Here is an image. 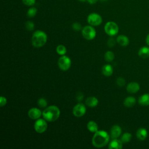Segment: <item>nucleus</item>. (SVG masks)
I'll use <instances>...</instances> for the list:
<instances>
[{
  "instance_id": "f257e3e1",
  "label": "nucleus",
  "mask_w": 149,
  "mask_h": 149,
  "mask_svg": "<svg viewBox=\"0 0 149 149\" xmlns=\"http://www.w3.org/2000/svg\"><path fill=\"white\" fill-rule=\"evenodd\" d=\"M109 140V135L104 130H98L92 138V144L97 148L105 147Z\"/></svg>"
},
{
  "instance_id": "f03ea898",
  "label": "nucleus",
  "mask_w": 149,
  "mask_h": 149,
  "mask_svg": "<svg viewBox=\"0 0 149 149\" xmlns=\"http://www.w3.org/2000/svg\"><path fill=\"white\" fill-rule=\"evenodd\" d=\"M61 114V112L58 107L51 105L46 108L42 112V116L48 122H54L56 120Z\"/></svg>"
},
{
  "instance_id": "7ed1b4c3",
  "label": "nucleus",
  "mask_w": 149,
  "mask_h": 149,
  "mask_svg": "<svg viewBox=\"0 0 149 149\" xmlns=\"http://www.w3.org/2000/svg\"><path fill=\"white\" fill-rule=\"evenodd\" d=\"M47 35L41 30L36 31L32 35L31 43L36 48H40L43 47L47 42Z\"/></svg>"
},
{
  "instance_id": "20e7f679",
  "label": "nucleus",
  "mask_w": 149,
  "mask_h": 149,
  "mask_svg": "<svg viewBox=\"0 0 149 149\" xmlns=\"http://www.w3.org/2000/svg\"><path fill=\"white\" fill-rule=\"evenodd\" d=\"M104 30L106 34L111 37H112L118 34L119 31V27L115 22L109 21L106 23L105 24Z\"/></svg>"
},
{
  "instance_id": "39448f33",
  "label": "nucleus",
  "mask_w": 149,
  "mask_h": 149,
  "mask_svg": "<svg viewBox=\"0 0 149 149\" xmlns=\"http://www.w3.org/2000/svg\"><path fill=\"white\" fill-rule=\"evenodd\" d=\"M83 37L88 40H93L96 36V31L93 26H86L81 30Z\"/></svg>"
},
{
  "instance_id": "423d86ee",
  "label": "nucleus",
  "mask_w": 149,
  "mask_h": 149,
  "mask_svg": "<svg viewBox=\"0 0 149 149\" xmlns=\"http://www.w3.org/2000/svg\"><path fill=\"white\" fill-rule=\"evenodd\" d=\"M71 63L70 58L65 55H62L58 61V65L59 69L63 71L68 70L70 68Z\"/></svg>"
},
{
  "instance_id": "0eeeda50",
  "label": "nucleus",
  "mask_w": 149,
  "mask_h": 149,
  "mask_svg": "<svg viewBox=\"0 0 149 149\" xmlns=\"http://www.w3.org/2000/svg\"><path fill=\"white\" fill-rule=\"evenodd\" d=\"M87 22L93 26H97L100 25L102 22V17L97 13H91L87 16Z\"/></svg>"
},
{
  "instance_id": "6e6552de",
  "label": "nucleus",
  "mask_w": 149,
  "mask_h": 149,
  "mask_svg": "<svg viewBox=\"0 0 149 149\" xmlns=\"http://www.w3.org/2000/svg\"><path fill=\"white\" fill-rule=\"evenodd\" d=\"M45 119L41 118L37 119L34 125L35 131L38 133H42L45 132L48 127V125Z\"/></svg>"
},
{
  "instance_id": "1a4fd4ad",
  "label": "nucleus",
  "mask_w": 149,
  "mask_h": 149,
  "mask_svg": "<svg viewBox=\"0 0 149 149\" xmlns=\"http://www.w3.org/2000/svg\"><path fill=\"white\" fill-rule=\"evenodd\" d=\"M86 112V108L85 105L82 103L77 104L76 105L74 106L72 110L73 115L77 118L83 116V115H85Z\"/></svg>"
},
{
  "instance_id": "9d476101",
  "label": "nucleus",
  "mask_w": 149,
  "mask_h": 149,
  "mask_svg": "<svg viewBox=\"0 0 149 149\" xmlns=\"http://www.w3.org/2000/svg\"><path fill=\"white\" fill-rule=\"evenodd\" d=\"M42 114V112L37 108H32L28 111V116L32 119L37 120L40 118Z\"/></svg>"
},
{
  "instance_id": "9b49d317",
  "label": "nucleus",
  "mask_w": 149,
  "mask_h": 149,
  "mask_svg": "<svg viewBox=\"0 0 149 149\" xmlns=\"http://www.w3.org/2000/svg\"><path fill=\"white\" fill-rule=\"evenodd\" d=\"M140 90V85L137 82H130L126 87V90L129 93H136Z\"/></svg>"
},
{
  "instance_id": "f8f14e48",
  "label": "nucleus",
  "mask_w": 149,
  "mask_h": 149,
  "mask_svg": "<svg viewBox=\"0 0 149 149\" xmlns=\"http://www.w3.org/2000/svg\"><path fill=\"white\" fill-rule=\"evenodd\" d=\"M122 133V129L119 125H113L111 129V136L112 139H117Z\"/></svg>"
},
{
  "instance_id": "ddd939ff",
  "label": "nucleus",
  "mask_w": 149,
  "mask_h": 149,
  "mask_svg": "<svg viewBox=\"0 0 149 149\" xmlns=\"http://www.w3.org/2000/svg\"><path fill=\"white\" fill-rule=\"evenodd\" d=\"M122 142L121 140L117 139H113V140L109 143L108 148L109 149H121L123 147Z\"/></svg>"
},
{
  "instance_id": "4468645a",
  "label": "nucleus",
  "mask_w": 149,
  "mask_h": 149,
  "mask_svg": "<svg viewBox=\"0 0 149 149\" xmlns=\"http://www.w3.org/2000/svg\"><path fill=\"white\" fill-rule=\"evenodd\" d=\"M85 102H86V104L90 108L95 107L98 104V99L94 96H91L87 98Z\"/></svg>"
},
{
  "instance_id": "2eb2a0df",
  "label": "nucleus",
  "mask_w": 149,
  "mask_h": 149,
  "mask_svg": "<svg viewBox=\"0 0 149 149\" xmlns=\"http://www.w3.org/2000/svg\"><path fill=\"white\" fill-rule=\"evenodd\" d=\"M116 42L122 47L127 46L129 43L128 37L125 35H119L116 38Z\"/></svg>"
},
{
  "instance_id": "dca6fc26",
  "label": "nucleus",
  "mask_w": 149,
  "mask_h": 149,
  "mask_svg": "<svg viewBox=\"0 0 149 149\" xmlns=\"http://www.w3.org/2000/svg\"><path fill=\"white\" fill-rule=\"evenodd\" d=\"M148 132L145 128L141 127L137 130L136 136L141 141L144 140L147 137Z\"/></svg>"
},
{
  "instance_id": "f3484780",
  "label": "nucleus",
  "mask_w": 149,
  "mask_h": 149,
  "mask_svg": "<svg viewBox=\"0 0 149 149\" xmlns=\"http://www.w3.org/2000/svg\"><path fill=\"white\" fill-rule=\"evenodd\" d=\"M102 73L105 76H110L113 73V68L109 64L104 65L102 68Z\"/></svg>"
},
{
  "instance_id": "a211bd4d",
  "label": "nucleus",
  "mask_w": 149,
  "mask_h": 149,
  "mask_svg": "<svg viewBox=\"0 0 149 149\" xmlns=\"http://www.w3.org/2000/svg\"><path fill=\"white\" fill-rule=\"evenodd\" d=\"M136 102V100L134 97H132V96H129L126 97L123 101V104L125 107H127V108H131L133 107Z\"/></svg>"
},
{
  "instance_id": "6ab92c4d",
  "label": "nucleus",
  "mask_w": 149,
  "mask_h": 149,
  "mask_svg": "<svg viewBox=\"0 0 149 149\" xmlns=\"http://www.w3.org/2000/svg\"><path fill=\"white\" fill-rule=\"evenodd\" d=\"M139 104L143 106L149 105V94H144L141 95L138 100Z\"/></svg>"
},
{
  "instance_id": "aec40b11",
  "label": "nucleus",
  "mask_w": 149,
  "mask_h": 149,
  "mask_svg": "<svg viewBox=\"0 0 149 149\" xmlns=\"http://www.w3.org/2000/svg\"><path fill=\"white\" fill-rule=\"evenodd\" d=\"M87 128L91 133H95L98 130V125L93 120H90L87 123Z\"/></svg>"
},
{
  "instance_id": "412c9836",
  "label": "nucleus",
  "mask_w": 149,
  "mask_h": 149,
  "mask_svg": "<svg viewBox=\"0 0 149 149\" xmlns=\"http://www.w3.org/2000/svg\"><path fill=\"white\" fill-rule=\"evenodd\" d=\"M139 56L142 58H147L149 57V47L144 46L139 49L138 52Z\"/></svg>"
},
{
  "instance_id": "4be33fe9",
  "label": "nucleus",
  "mask_w": 149,
  "mask_h": 149,
  "mask_svg": "<svg viewBox=\"0 0 149 149\" xmlns=\"http://www.w3.org/2000/svg\"><path fill=\"white\" fill-rule=\"evenodd\" d=\"M114 58H115V55L112 51H108L105 53L104 58L107 62H112L114 59Z\"/></svg>"
},
{
  "instance_id": "5701e85b",
  "label": "nucleus",
  "mask_w": 149,
  "mask_h": 149,
  "mask_svg": "<svg viewBox=\"0 0 149 149\" xmlns=\"http://www.w3.org/2000/svg\"><path fill=\"white\" fill-rule=\"evenodd\" d=\"M131 139H132L131 133L126 132L122 134V136H121L120 140L122 141V142L123 143H126L129 142L131 140Z\"/></svg>"
},
{
  "instance_id": "b1692460",
  "label": "nucleus",
  "mask_w": 149,
  "mask_h": 149,
  "mask_svg": "<svg viewBox=\"0 0 149 149\" xmlns=\"http://www.w3.org/2000/svg\"><path fill=\"white\" fill-rule=\"evenodd\" d=\"M56 51L59 55H60L61 56L64 55H65V54L66 52V48L65 45L60 44L56 47Z\"/></svg>"
},
{
  "instance_id": "393cba45",
  "label": "nucleus",
  "mask_w": 149,
  "mask_h": 149,
  "mask_svg": "<svg viewBox=\"0 0 149 149\" xmlns=\"http://www.w3.org/2000/svg\"><path fill=\"white\" fill-rule=\"evenodd\" d=\"M37 12V9L35 7H30L27 12V16L29 17H34Z\"/></svg>"
},
{
  "instance_id": "a878e982",
  "label": "nucleus",
  "mask_w": 149,
  "mask_h": 149,
  "mask_svg": "<svg viewBox=\"0 0 149 149\" xmlns=\"http://www.w3.org/2000/svg\"><path fill=\"white\" fill-rule=\"evenodd\" d=\"M37 104L41 108H45L47 105V101L44 98H40L37 101Z\"/></svg>"
},
{
  "instance_id": "bb28decb",
  "label": "nucleus",
  "mask_w": 149,
  "mask_h": 149,
  "mask_svg": "<svg viewBox=\"0 0 149 149\" xmlns=\"http://www.w3.org/2000/svg\"><path fill=\"white\" fill-rule=\"evenodd\" d=\"M26 29L29 31H32L34 29V23L31 21H27L25 24Z\"/></svg>"
},
{
  "instance_id": "cd10ccee",
  "label": "nucleus",
  "mask_w": 149,
  "mask_h": 149,
  "mask_svg": "<svg viewBox=\"0 0 149 149\" xmlns=\"http://www.w3.org/2000/svg\"><path fill=\"white\" fill-rule=\"evenodd\" d=\"M116 83L118 86H119L120 87H122V86H125V84H126V81L123 77H119L118 78H117V79L116 80Z\"/></svg>"
},
{
  "instance_id": "c85d7f7f",
  "label": "nucleus",
  "mask_w": 149,
  "mask_h": 149,
  "mask_svg": "<svg viewBox=\"0 0 149 149\" xmlns=\"http://www.w3.org/2000/svg\"><path fill=\"white\" fill-rule=\"evenodd\" d=\"M72 29L75 31H79V30H82V29H83L81 24L78 22L73 23L72 25Z\"/></svg>"
},
{
  "instance_id": "c756f323",
  "label": "nucleus",
  "mask_w": 149,
  "mask_h": 149,
  "mask_svg": "<svg viewBox=\"0 0 149 149\" xmlns=\"http://www.w3.org/2000/svg\"><path fill=\"white\" fill-rule=\"evenodd\" d=\"M23 3L29 6H31L35 4L36 0H22Z\"/></svg>"
},
{
  "instance_id": "7c9ffc66",
  "label": "nucleus",
  "mask_w": 149,
  "mask_h": 149,
  "mask_svg": "<svg viewBox=\"0 0 149 149\" xmlns=\"http://www.w3.org/2000/svg\"><path fill=\"white\" fill-rule=\"evenodd\" d=\"M7 103V100L6 98L3 96H1L0 98V106L1 107L5 106Z\"/></svg>"
},
{
  "instance_id": "2f4dec72",
  "label": "nucleus",
  "mask_w": 149,
  "mask_h": 149,
  "mask_svg": "<svg viewBox=\"0 0 149 149\" xmlns=\"http://www.w3.org/2000/svg\"><path fill=\"white\" fill-rule=\"evenodd\" d=\"M115 44V41L114 40L113 38L112 37H111L108 39V42H107V44L108 45L109 47H112Z\"/></svg>"
},
{
  "instance_id": "473e14b6",
  "label": "nucleus",
  "mask_w": 149,
  "mask_h": 149,
  "mask_svg": "<svg viewBox=\"0 0 149 149\" xmlns=\"http://www.w3.org/2000/svg\"><path fill=\"white\" fill-rule=\"evenodd\" d=\"M83 93H77V95H76V99H77V101H79V102H80V101H82V100H83Z\"/></svg>"
},
{
  "instance_id": "72a5a7b5",
  "label": "nucleus",
  "mask_w": 149,
  "mask_h": 149,
  "mask_svg": "<svg viewBox=\"0 0 149 149\" xmlns=\"http://www.w3.org/2000/svg\"><path fill=\"white\" fill-rule=\"evenodd\" d=\"M87 2L90 3V4H94V3H95L97 1H98V0H87Z\"/></svg>"
},
{
  "instance_id": "f704fd0d",
  "label": "nucleus",
  "mask_w": 149,
  "mask_h": 149,
  "mask_svg": "<svg viewBox=\"0 0 149 149\" xmlns=\"http://www.w3.org/2000/svg\"><path fill=\"white\" fill-rule=\"evenodd\" d=\"M146 40V43H147V45L149 46V34L147 35Z\"/></svg>"
},
{
  "instance_id": "c9c22d12",
  "label": "nucleus",
  "mask_w": 149,
  "mask_h": 149,
  "mask_svg": "<svg viewBox=\"0 0 149 149\" xmlns=\"http://www.w3.org/2000/svg\"><path fill=\"white\" fill-rule=\"evenodd\" d=\"M79 1H80V2H84V1H87V0H79Z\"/></svg>"
},
{
  "instance_id": "e433bc0d",
  "label": "nucleus",
  "mask_w": 149,
  "mask_h": 149,
  "mask_svg": "<svg viewBox=\"0 0 149 149\" xmlns=\"http://www.w3.org/2000/svg\"><path fill=\"white\" fill-rule=\"evenodd\" d=\"M100 1H106L107 0H100Z\"/></svg>"
}]
</instances>
